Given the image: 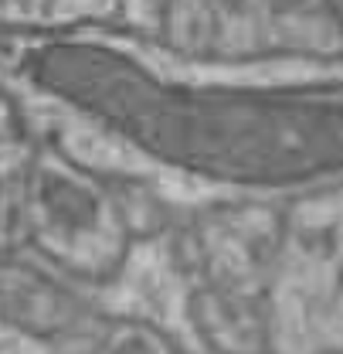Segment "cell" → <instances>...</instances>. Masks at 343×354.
<instances>
[{
    "mask_svg": "<svg viewBox=\"0 0 343 354\" xmlns=\"http://www.w3.org/2000/svg\"><path fill=\"white\" fill-rule=\"evenodd\" d=\"M330 10H333V21L343 28V0H330Z\"/></svg>",
    "mask_w": 343,
    "mask_h": 354,
    "instance_id": "obj_2",
    "label": "cell"
},
{
    "mask_svg": "<svg viewBox=\"0 0 343 354\" xmlns=\"http://www.w3.org/2000/svg\"><path fill=\"white\" fill-rule=\"evenodd\" d=\"M41 75L139 147L190 171L252 184L343 174V102L170 88L123 55L88 44L44 51Z\"/></svg>",
    "mask_w": 343,
    "mask_h": 354,
    "instance_id": "obj_1",
    "label": "cell"
}]
</instances>
